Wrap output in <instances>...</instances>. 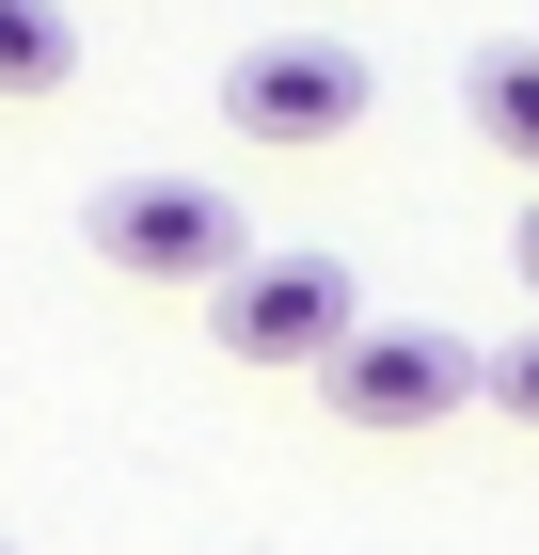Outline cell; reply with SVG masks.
Masks as SVG:
<instances>
[{"instance_id":"cell-1","label":"cell","mask_w":539,"mask_h":555,"mask_svg":"<svg viewBox=\"0 0 539 555\" xmlns=\"http://www.w3.org/2000/svg\"><path fill=\"white\" fill-rule=\"evenodd\" d=\"M80 238H95V270H127V286H222V270L254 255L239 191H207V175H112V191L80 207Z\"/></svg>"},{"instance_id":"cell-2","label":"cell","mask_w":539,"mask_h":555,"mask_svg":"<svg viewBox=\"0 0 539 555\" xmlns=\"http://www.w3.org/2000/svg\"><path fill=\"white\" fill-rule=\"evenodd\" d=\"M365 48H333V33H254L239 64H222V128L270 143V159H318V143L365 128Z\"/></svg>"},{"instance_id":"cell-3","label":"cell","mask_w":539,"mask_h":555,"mask_svg":"<svg viewBox=\"0 0 539 555\" xmlns=\"http://www.w3.org/2000/svg\"><path fill=\"white\" fill-rule=\"evenodd\" d=\"M207 334L239 365H333L365 334V286H349V255H239L207 286Z\"/></svg>"},{"instance_id":"cell-4","label":"cell","mask_w":539,"mask_h":555,"mask_svg":"<svg viewBox=\"0 0 539 555\" xmlns=\"http://www.w3.org/2000/svg\"><path fill=\"white\" fill-rule=\"evenodd\" d=\"M333 428H445L476 413V334H428V318H365V334L318 365Z\"/></svg>"},{"instance_id":"cell-5","label":"cell","mask_w":539,"mask_h":555,"mask_svg":"<svg viewBox=\"0 0 539 555\" xmlns=\"http://www.w3.org/2000/svg\"><path fill=\"white\" fill-rule=\"evenodd\" d=\"M460 112H476V143H492V159L539 175V48H476V64H460Z\"/></svg>"},{"instance_id":"cell-6","label":"cell","mask_w":539,"mask_h":555,"mask_svg":"<svg viewBox=\"0 0 539 555\" xmlns=\"http://www.w3.org/2000/svg\"><path fill=\"white\" fill-rule=\"evenodd\" d=\"M80 80V16L64 0H0V95H64Z\"/></svg>"},{"instance_id":"cell-7","label":"cell","mask_w":539,"mask_h":555,"mask_svg":"<svg viewBox=\"0 0 539 555\" xmlns=\"http://www.w3.org/2000/svg\"><path fill=\"white\" fill-rule=\"evenodd\" d=\"M476 397H492L508 428H539V334H508V349H476Z\"/></svg>"},{"instance_id":"cell-8","label":"cell","mask_w":539,"mask_h":555,"mask_svg":"<svg viewBox=\"0 0 539 555\" xmlns=\"http://www.w3.org/2000/svg\"><path fill=\"white\" fill-rule=\"evenodd\" d=\"M524 286H539V207H524Z\"/></svg>"},{"instance_id":"cell-9","label":"cell","mask_w":539,"mask_h":555,"mask_svg":"<svg viewBox=\"0 0 539 555\" xmlns=\"http://www.w3.org/2000/svg\"><path fill=\"white\" fill-rule=\"evenodd\" d=\"M0 555H16V540H0Z\"/></svg>"},{"instance_id":"cell-10","label":"cell","mask_w":539,"mask_h":555,"mask_svg":"<svg viewBox=\"0 0 539 555\" xmlns=\"http://www.w3.org/2000/svg\"><path fill=\"white\" fill-rule=\"evenodd\" d=\"M524 48H539V33H524Z\"/></svg>"}]
</instances>
